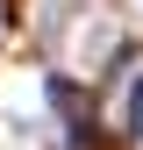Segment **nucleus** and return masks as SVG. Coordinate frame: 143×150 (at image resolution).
Segmentation results:
<instances>
[{"label": "nucleus", "instance_id": "f257e3e1", "mask_svg": "<svg viewBox=\"0 0 143 150\" xmlns=\"http://www.w3.org/2000/svg\"><path fill=\"white\" fill-rule=\"evenodd\" d=\"M136 143H143V93H136Z\"/></svg>", "mask_w": 143, "mask_h": 150}]
</instances>
